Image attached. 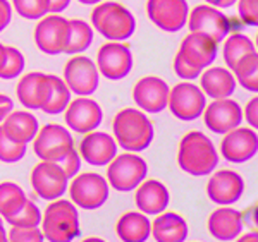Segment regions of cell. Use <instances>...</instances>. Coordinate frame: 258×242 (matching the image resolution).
I'll return each mask as SVG.
<instances>
[{"mask_svg":"<svg viewBox=\"0 0 258 242\" xmlns=\"http://www.w3.org/2000/svg\"><path fill=\"white\" fill-rule=\"evenodd\" d=\"M177 165L193 177H207L219 165V151L212 139L202 131H189L177 146Z\"/></svg>","mask_w":258,"mask_h":242,"instance_id":"1","label":"cell"},{"mask_svg":"<svg viewBox=\"0 0 258 242\" xmlns=\"http://www.w3.org/2000/svg\"><path fill=\"white\" fill-rule=\"evenodd\" d=\"M114 139L124 151L140 153L152 144L155 137L152 120L140 108H122L112 120Z\"/></svg>","mask_w":258,"mask_h":242,"instance_id":"2","label":"cell"},{"mask_svg":"<svg viewBox=\"0 0 258 242\" xmlns=\"http://www.w3.org/2000/svg\"><path fill=\"white\" fill-rule=\"evenodd\" d=\"M91 28L109 41H126L135 35L136 19L126 6L112 0L97 4L90 14Z\"/></svg>","mask_w":258,"mask_h":242,"instance_id":"3","label":"cell"},{"mask_svg":"<svg viewBox=\"0 0 258 242\" xmlns=\"http://www.w3.org/2000/svg\"><path fill=\"white\" fill-rule=\"evenodd\" d=\"M41 232L48 242H73L80 237L81 225L78 206L71 199H53L48 201L41 216Z\"/></svg>","mask_w":258,"mask_h":242,"instance_id":"4","label":"cell"},{"mask_svg":"<svg viewBox=\"0 0 258 242\" xmlns=\"http://www.w3.org/2000/svg\"><path fill=\"white\" fill-rule=\"evenodd\" d=\"M148 175V164L138 153H117L107 165V182L117 193H131Z\"/></svg>","mask_w":258,"mask_h":242,"instance_id":"5","label":"cell"},{"mask_svg":"<svg viewBox=\"0 0 258 242\" xmlns=\"http://www.w3.org/2000/svg\"><path fill=\"white\" fill-rule=\"evenodd\" d=\"M68 193L71 201L78 208L93 211L107 203L110 194V186L103 175L97 172H83L71 179Z\"/></svg>","mask_w":258,"mask_h":242,"instance_id":"6","label":"cell"},{"mask_svg":"<svg viewBox=\"0 0 258 242\" xmlns=\"http://www.w3.org/2000/svg\"><path fill=\"white\" fill-rule=\"evenodd\" d=\"M207 107V97L202 88L191 81L177 83L169 91L167 108L176 119L182 122H193L203 115Z\"/></svg>","mask_w":258,"mask_h":242,"instance_id":"7","label":"cell"},{"mask_svg":"<svg viewBox=\"0 0 258 242\" xmlns=\"http://www.w3.org/2000/svg\"><path fill=\"white\" fill-rule=\"evenodd\" d=\"M62 79L76 97H91L100 86V72L95 60L86 55H71L64 65Z\"/></svg>","mask_w":258,"mask_h":242,"instance_id":"8","label":"cell"},{"mask_svg":"<svg viewBox=\"0 0 258 242\" xmlns=\"http://www.w3.org/2000/svg\"><path fill=\"white\" fill-rule=\"evenodd\" d=\"M97 69L100 76L109 81H120L127 77L133 69V52L124 41H107L97 52Z\"/></svg>","mask_w":258,"mask_h":242,"instance_id":"9","label":"cell"},{"mask_svg":"<svg viewBox=\"0 0 258 242\" xmlns=\"http://www.w3.org/2000/svg\"><path fill=\"white\" fill-rule=\"evenodd\" d=\"M30 182L36 196L45 201H53V199L62 198L68 193L69 179L64 174L57 162H45L40 160L33 167Z\"/></svg>","mask_w":258,"mask_h":242,"instance_id":"10","label":"cell"},{"mask_svg":"<svg viewBox=\"0 0 258 242\" xmlns=\"http://www.w3.org/2000/svg\"><path fill=\"white\" fill-rule=\"evenodd\" d=\"M74 146V137L68 127L50 122L40 127L38 134L33 139V151L40 160L59 162Z\"/></svg>","mask_w":258,"mask_h":242,"instance_id":"11","label":"cell"},{"mask_svg":"<svg viewBox=\"0 0 258 242\" xmlns=\"http://www.w3.org/2000/svg\"><path fill=\"white\" fill-rule=\"evenodd\" d=\"M69 19L60 14H47L35 26L33 38L38 50L45 55H60L66 52Z\"/></svg>","mask_w":258,"mask_h":242,"instance_id":"12","label":"cell"},{"mask_svg":"<svg viewBox=\"0 0 258 242\" xmlns=\"http://www.w3.org/2000/svg\"><path fill=\"white\" fill-rule=\"evenodd\" d=\"M147 16L160 31L177 33L188 23L189 6L186 0H147Z\"/></svg>","mask_w":258,"mask_h":242,"instance_id":"13","label":"cell"},{"mask_svg":"<svg viewBox=\"0 0 258 242\" xmlns=\"http://www.w3.org/2000/svg\"><path fill=\"white\" fill-rule=\"evenodd\" d=\"M188 28L189 33L209 36L215 43H220L229 35V19L222 11L217 7H212L209 4L197 6L193 11H189L188 16Z\"/></svg>","mask_w":258,"mask_h":242,"instance_id":"14","label":"cell"},{"mask_svg":"<svg viewBox=\"0 0 258 242\" xmlns=\"http://www.w3.org/2000/svg\"><path fill=\"white\" fill-rule=\"evenodd\" d=\"M64 120L69 131L86 134L98 129L103 120V110L97 100L91 97H78L71 100L64 110Z\"/></svg>","mask_w":258,"mask_h":242,"instance_id":"15","label":"cell"},{"mask_svg":"<svg viewBox=\"0 0 258 242\" xmlns=\"http://www.w3.org/2000/svg\"><path fill=\"white\" fill-rule=\"evenodd\" d=\"M244 179L236 170L222 169L212 172L207 182V196L217 206H232L243 198Z\"/></svg>","mask_w":258,"mask_h":242,"instance_id":"16","label":"cell"},{"mask_svg":"<svg viewBox=\"0 0 258 242\" xmlns=\"http://www.w3.org/2000/svg\"><path fill=\"white\" fill-rule=\"evenodd\" d=\"M258 153V134L251 127H236L224 134L220 155L229 164H246Z\"/></svg>","mask_w":258,"mask_h":242,"instance_id":"17","label":"cell"},{"mask_svg":"<svg viewBox=\"0 0 258 242\" xmlns=\"http://www.w3.org/2000/svg\"><path fill=\"white\" fill-rule=\"evenodd\" d=\"M170 88L159 76H145L133 88V100L145 114H160L167 108Z\"/></svg>","mask_w":258,"mask_h":242,"instance_id":"18","label":"cell"},{"mask_svg":"<svg viewBox=\"0 0 258 242\" xmlns=\"http://www.w3.org/2000/svg\"><path fill=\"white\" fill-rule=\"evenodd\" d=\"M203 122L214 134H226L243 124V108L236 100H214L203 110Z\"/></svg>","mask_w":258,"mask_h":242,"instance_id":"19","label":"cell"},{"mask_svg":"<svg viewBox=\"0 0 258 242\" xmlns=\"http://www.w3.org/2000/svg\"><path fill=\"white\" fill-rule=\"evenodd\" d=\"M119 146L115 143L114 136L103 131H91L83 134L80 141L81 160L91 167H107L117 155Z\"/></svg>","mask_w":258,"mask_h":242,"instance_id":"20","label":"cell"},{"mask_svg":"<svg viewBox=\"0 0 258 242\" xmlns=\"http://www.w3.org/2000/svg\"><path fill=\"white\" fill-rule=\"evenodd\" d=\"M50 95V79L48 74L33 70L24 74L16 86L18 102L26 110H41L45 107Z\"/></svg>","mask_w":258,"mask_h":242,"instance_id":"21","label":"cell"},{"mask_svg":"<svg viewBox=\"0 0 258 242\" xmlns=\"http://www.w3.org/2000/svg\"><path fill=\"white\" fill-rule=\"evenodd\" d=\"M135 203L141 213L157 216L167 210L170 193L164 182L157 181V179H145L135 189Z\"/></svg>","mask_w":258,"mask_h":242,"instance_id":"22","label":"cell"},{"mask_svg":"<svg viewBox=\"0 0 258 242\" xmlns=\"http://www.w3.org/2000/svg\"><path fill=\"white\" fill-rule=\"evenodd\" d=\"M189 64H193L195 67L205 70L210 67L215 62L219 53V43H215L214 40H210L209 36L198 35V33H189L188 36H184L179 45V52Z\"/></svg>","mask_w":258,"mask_h":242,"instance_id":"23","label":"cell"},{"mask_svg":"<svg viewBox=\"0 0 258 242\" xmlns=\"http://www.w3.org/2000/svg\"><path fill=\"white\" fill-rule=\"evenodd\" d=\"M207 228L210 235L220 242L234 240L243 232V215L239 210L231 206L215 208L209 215Z\"/></svg>","mask_w":258,"mask_h":242,"instance_id":"24","label":"cell"},{"mask_svg":"<svg viewBox=\"0 0 258 242\" xmlns=\"http://www.w3.org/2000/svg\"><path fill=\"white\" fill-rule=\"evenodd\" d=\"M2 131L7 137L19 144H30L33 143L35 136L40 131V122L30 110H12L9 115L0 124Z\"/></svg>","mask_w":258,"mask_h":242,"instance_id":"25","label":"cell"},{"mask_svg":"<svg viewBox=\"0 0 258 242\" xmlns=\"http://www.w3.org/2000/svg\"><path fill=\"white\" fill-rule=\"evenodd\" d=\"M188 233V222L176 211H162L152 222V237L155 242H186Z\"/></svg>","mask_w":258,"mask_h":242,"instance_id":"26","label":"cell"},{"mask_svg":"<svg viewBox=\"0 0 258 242\" xmlns=\"http://www.w3.org/2000/svg\"><path fill=\"white\" fill-rule=\"evenodd\" d=\"M236 77L229 69L224 67H207L200 74V88L205 97L212 100L231 98L236 91Z\"/></svg>","mask_w":258,"mask_h":242,"instance_id":"27","label":"cell"},{"mask_svg":"<svg viewBox=\"0 0 258 242\" xmlns=\"http://www.w3.org/2000/svg\"><path fill=\"white\" fill-rule=\"evenodd\" d=\"M115 233L122 242H147L152 237V220L141 211H126L115 223Z\"/></svg>","mask_w":258,"mask_h":242,"instance_id":"28","label":"cell"},{"mask_svg":"<svg viewBox=\"0 0 258 242\" xmlns=\"http://www.w3.org/2000/svg\"><path fill=\"white\" fill-rule=\"evenodd\" d=\"M93 43V28L90 23L83 19H69V31H68V43L66 52L68 55H80L86 52Z\"/></svg>","mask_w":258,"mask_h":242,"instance_id":"29","label":"cell"},{"mask_svg":"<svg viewBox=\"0 0 258 242\" xmlns=\"http://www.w3.org/2000/svg\"><path fill=\"white\" fill-rule=\"evenodd\" d=\"M48 79H50V95L45 107L41 108V112H45L48 115L64 114L69 102L73 100V93H71L69 86L66 85V81L62 77L55 76V74H48Z\"/></svg>","mask_w":258,"mask_h":242,"instance_id":"30","label":"cell"},{"mask_svg":"<svg viewBox=\"0 0 258 242\" xmlns=\"http://www.w3.org/2000/svg\"><path fill=\"white\" fill-rule=\"evenodd\" d=\"M255 43L248 38L246 35H241V33H234L229 38H226L222 47V57L226 62L227 69L232 70L238 65L241 58L249 55L251 52H255Z\"/></svg>","mask_w":258,"mask_h":242,"instance_id":"31","label":"cell"},{"mask_svg":"<svg viewBox=\"0 0 258 242\" xmlns=\"http://www.w3.org/2000/svg\"><path fill=\"white\" fill-rule=\"evenodd\" d=\"M28 199L30 198L19 184L9 181L0 182V216L4 220L18 213Z\"/></svg>","mask_w":258,"mask_h":242,"instance_id":"32","label":"cell"},{"mask_svg":"<svg viewBox=\"0 0 258 242\" xmlns=\"http://www.w3.org/2000/svg\"><path fill=\"white\" fill-rule=\"evenodd\" d=\"M231 72L234 74L236 83H238L243 90L258 95V53H256V50L244 58H241L238 62V65H236Z\"/></svg>","mask_w":258,"mask_h":242,"instance_id":"33","label":"cell"},{"mask_svg":"<svg viewBox=\"0 0 258 242\" xmlns=\"http://www.w3.org/2000/svg\"><path fill=\"white\" fill-rule=\"evenodd\" d=\"M41 216H43V213H41L38 204L33 203L31 199H28L18 213H14L12 216H9V218H6L4 222H7L11 227L33 228V227H40L41 225Z\"/></svg>","mask_w":258,"mask_h":242,"instance_id":"34","label":"cell"},{"mask_svg":"<svg viewBox=\"0 0 258 242\" xmlns=\"http://www.w3.org/2000/svg\"><path fill=\"white\" fill-rule=\"evenodd\" d=\"M24 67H26V60L23 52L16 47H6V60L0 69V79H6V81L18 79L24 72Z\"/></svg>","mask_w":258,"mask_h":242,"instance_id":"35","label":"cell"},{"mask_svg":"<svg viewBox=\"0 0 258 242\" xmlns=\"http://www.w3.org/2000/svg\"><path fill=\"white\" fill-rule=\"evenodd\" d=\"M12 11L23 19L40 21L48 14V0H11Z\"/></svg>","mask_w":258,"mask_h":242,"instance_id":"36","label":"cell"},{"mask_svg":"<svg viewBox=\"0 0 258 242\" xmlns=\"http://www.w3.org/2000/svg\"><path fill=\"white\" fill-rule=\"evenodd\" d=\"M28 151L26 144H19L6 136L0 127V162L2 164H18L24 158Z\"/></svg>","mask_w":258,"mask_h":242,"instance_id":"37","label":"cell"},{"mask_svg":"<svg viewBox=\"0 0 258 242\" xmlns=\"http://www.w3.org/2000/svg\"><path fill=\"white\" fill-rule=\"evenodd\" d=\"M7 240L9 242H45V237L40 227H33V228L11 227V230L7 232Z\"/></svg>","mask_w":258,"mask_h":242,"instance_id":"38","label":"cell"},{"mask_svg":"<svg viewBox=\"0 0 258 242\" xmlns=\"http://www.w3.org/2000/svg\"><path fill=\"white\" fill-rule=\"evenodd\" d=\"M81 155L80 151L76 149V146H73V148L69 149L68 153H66L64 156L60 158L57 164L62 170H64V174L68 175V179L71 181L73 177H76L78 174H80V169H81Z\"/></svg>","mask_w":258,"mask_h":242,"instance_id":"39","label":"cell"},{"mask_svg":"<svg viewBox=\"0 0 258 242\" xmlns=\"http://www.w3.org/2000/svg\"><path fill=\"white\" fill-rule=\"evenodd\" d=\"M174 72H176V76L179 79H182V81H195V79L200 77V74H202L203 70L195 67L193 64H189L181 53H176V57H174Z\"/></svg>","mask_w":258,"mask_h":242,"instance_id":"40","label":"cell"},{"mask_svg":"<svg viewBox=\"0 0 258 242\" xmlns=\"http://www.w3.org/2000/svg\"><path fill=\"white\" fill-rule=\"evenodd\" d=\"M238 14L244 24L258 28V0H238Z\"/></svg>","mask_w":258,"mask_h":242,"instance_id":"41","label":"cell"},{"mask_svg":"<svg viewBox=\"0 0 258 242\" xmlns=\"http://www.w3.org/2000/svg\"><path fill=\"white\" fill-rule=\"evenodd\" d=\"M243 117L249 127L258 131V95L246 103V107L243 110Z\"/></svg>","mask_w":258,"mask_h":242,"instance_id":"42","label":"cell"},{"mask_svg":"<svg viewBox=\"0 0 258 242\" xmlns=\"http://www.w3.org/2000/svg\"><path fill=\"white\" fill-rule=\"evenodd\" d=\"M12 21V6L9 0H0V33L4 31Z\"/></svg>","mask_w":258,"mask_h":242,"instance_id":"43","label":"cell"},{"mask_svg":"<svg viewBox=\"0 0 258 242\" xmlns=\"http://www.w3.org/2000/svg\"><path fill=\"white\" fill-rule=\"evenodd\" d=\"M12 110H14V100L11 97H7V95L0 93V124L4 122V119H6Z\"/></svg>","mask_w":258,"mask_h":242,"instance_id":"44","label":"cell"},{"mask_svg":"<svg viewBox=\"0 0 258 242\" xmlns=\"http://www.w3.org/2000/svg\"><path fill=\"white\" fill-rule=\"evenodd\" d=\"M71 6V0H48V14H62Z\"/></svg>","mask_w":258,"mask_h":242,"instance_id":"45","label":"cell"},{"mask_svg":"<svg viewBox=\"0 0 258 242\" xmlns=\"http://www.w3.org/2000/svg\"><path fill=\"white\" fill-rule=\"evenodd\" d=\"M205 4L217 7V9H227V7H232L234 4H238V0H205Z\"/></svg>","mask_w":258,"mask_h":242,"instance_id":"46","label":"cell"},{"mask_svg":"<svg viewBox=\"0 0 258 242\" xmlns=\"http://www.w3.org/2000/svg\"><path fill=\"white\" fill-rule=\"evenodd\" d=\"M236 242H258V232H248L236 237Z\"/></svg>","mask_w":258,"mask_h":242,"instance_id":"47","label":"cell"},{"mask_svg":"<svg viewBox=\"0 0 258 242\" xmlns=\"http://www.w3.org/2000/svg\"><path fill=\"white\" fill-rule=\"evenodd\" d=\"M6 47L7 45L0 43V69H2V65H4V60H6Z\"/></svg>","mask_w":258,"mask_h":242,"instance_id":"48","label":"cell"},{"mask_svg":"<svg viewBox=\"0 0 258 242\" xmlns=\"http://www.w3.org/2000/svg\"><path fill=\"white\" fill-rule=\"evenodd\" d=\"M0 242H9L7 240V230L4 228V222L0 223Z\"/></svg>","mask_w":258,"mask_h":242,"instance_id":"49","label":"cell"},{"mask_svg":"<svg viewBox=\"0 0 258 242\" xmlns=\"http://www.w3.org/2000/svg\"><path fill=\"white\" fill-rule=\"evenodd\" d=\"M80 4H83V6H97V4L103 2V0H78Z\"/></svg>","mask_w":258,"mask_h":242,"instance_id":"50","label":"cell"},{"mask_svg":"<svg viewBox=\"0 0 258 242\" xmlns=\"http://www.w3.org/2000/svg\"><path fill=\"white\" fill-rule=\"evenodd\" d=\"M81 242H107V240L100 239V237H86V239H83Z\"/></svg>","mask_w":258,"mask_h":242,"instance_id":"51","label":"cell"},{"mask_svg":"<svg viewBox=\"0 0 258 242\" xmlns=\"http://www.w3.org/2000/svg\"><path fill=\"white\" fill-rule=\"evenodd\" d=\"M253 223H255L258 228V206L255 208V211H253Z\"/></svg>","mask_w":258,"mask_h":242,"instance_id":"52","label":"cell"},{"mask_svg":"<svg viewBox=\"0 0 258 242\" xmlns=\"http://www.w3.org/2000/svg\"><path fill=\"white\" fill-rule=\"evenodd\" d=\"M253 43H255V48L258 50V33H256V38H255V41H253Z\"/></svg>","mask_w":258,"mask_h":242,"instance_id":"53","label":"cell"},{"mask_svg":"<svg viewBox=\"0 0 258 242\" xmlns=\"http://www.w3.org/2000/svg\"><path fill=\"white\" fill-rule=\"evenodd\" d=\"M4 222V218H2V216H0V223H2Z\"/></svg>","mask_w":258,"mask_h":242,"instance_id":"54","label":"cell"}]
</instances>
